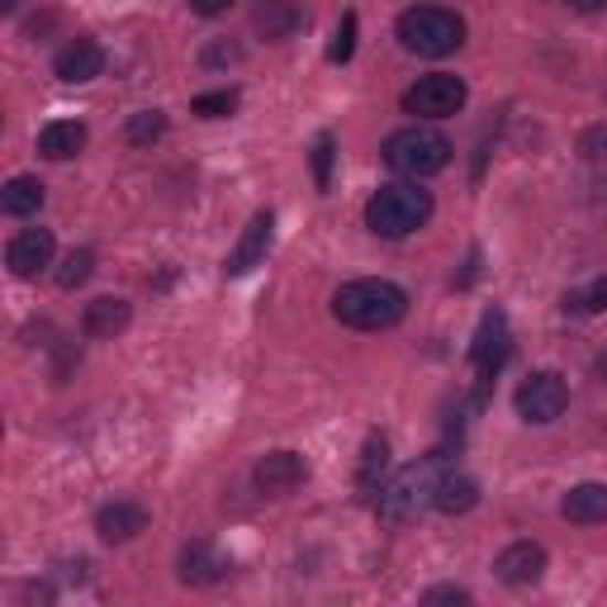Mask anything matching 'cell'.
Returning a JSON list of instances; mask_svg holds the SVG:
<instances>
[{
    "mask_svg": "<svg viewBox=\"0 0 607 607\" xmlns=\"http://www.w3.org/2000/svg\"><path fill=\"white\" fill-rule=\"evenodd\" d=\"M437 479H441V456H423V460H413V466H404L375 499L380 522L398 526V522H413L423 508H433Z\"/></svg>",
    "mask_w": 607,
    "mask_h": 607,
    "instance_id": "cell-2",
    "label": "cell"
},
{
    "mask_svg": "<svg viewBox=\"0 0 607 607\" xmlns=\"http://www.w3.org/2000/svg\"><path fill=\"white\" fill-rule=\"evenodd\" d=\"M53 72H57V82H72V86L95 82V76L105 72V47L95 43V39H72L53 57Z\"/></svg>",
    "mask_w": 607,
    "mask_h": 607,
    "instance_id": "cell-13",
    "label": "cell"
},
{
    "mask_svg": "<svg viewBox=\"0 0 607 607\" xmlns=\"http://www.w3.org/2000/svg\"><path fill=\"white\" fill-rule=\"evenodd\" d=\"M493 574H499L508 588H526V584H536L541 574H546V551H541L536 541H513L508 551H499Z\"/></svg>",
    "mask_w": 607,
    "mask_h": 607,
    "instance_id": "cell-12",
    "label": "cell"
},
{
    "mask_svg": "<svg viewBox=\"0 0 607 607\" xmlns=\"http://www.w3.org/2000/svg\"><path fill=\"white\" fill-rule=\"evenodd\" d=\"M134 323V309H129V299H119V295H100V299H90L86 303V313H82V328H86V338H119L124 328Z\"/></svg>",
    "mask_w": 607,
    "mask_h": 607,
    "instance_id": "cell-16",
    "label": "cell"
},
{
    "mask_svg": "<svg viewBox=\"0 0 607 607\" xmlns=\"http://www.w3.org/2000/svg\"><path fill=\"white\" fill-rule=\"evenodd\" d=\"M508 356H513V332H508V318L503 309H489L484 318H479V332H475V342H470V361H475V371L479 375H499Z\"/></svg>",
    "mask_w": 607,
    "mask_h": 607,
    "instance_id": "cell-8",
    "label": "cell"
},
{
    "mask_svg": "<svg viewBox=\"0 0 607 607\" xmlns=\"http://www.w3.org/2000/svg\"><path fill=\"white\" fill-rule=\"evenodd\" d=\"M433 219V195L418 185H380L365 204V228L375 237H408Z\"/></svg>",
    "mask_w": 607,
    "mask_h": 607,
    "instance_id": "cell-3",
    "label": "cell"
},
{
    "mask_svg": "<svg viewBox=\"0 0 607 607\" xmlns=\"http://www.w3.org/2000/svg\"><path fill=\"white\" fill-rule=\"evenodd\" d=\"M303 475H309V466H303L299 451H266L257 460V470H252V479H257V489L270 493V499H285V493H295L303 484Z\"/></svg>",
    "mask_w": 607,
    "mask_h": 607,
    "instance_id": "cell-11",
    "label": "cell"
},
{
    "mask_svg": "<svg viewBox=\"0 0 607 607\" xmlns=\"http://www.w3.org/2000/svg\"><path fill=\"white\" fill-rule=\"evenodd\" d=\"M423 603H470L466 588H427Z\"/></svg>",
    "mask_w": 607,
    "mask_h": 607,
    "instance_id": "cell-30",
    "label": "cell"
},
{
    "mask_svg": "<svg viewBox=\"0 0 607 607\" xmlns=\"http://www.w3.org/2000/svg\"><path fill=\"white\" fill-rule=\"evenodd\" d=\"M518 413L526 423H536V427H546V423H555L565 413V404H569V385L555 371H536V375H526L522 385H518Z\"/></svg>",
    "mask_w": 607,
    "mask_h": 607,
    "instance_id": "cell-7",
    "label": "cell"
},
{
    "mask_svg": "<svg viewBox=\"0 0 607 607\" xmlns=\"http://www.w3.org/2000/svg\"><path fill=\"white\" fill-rule=\"evenodd\" d=\"M233 109H237V90H210L190 100V115H200V119H228Z\"/></svg>",
    "mask_w": 607,
    "mask_h": 607,
    "instance_id": "cell-24",
    "label": "cell"
},
{
    "mask_svg": "<svg viewBox=\"0 0 607 607\" xmlns=\"http://www.w3.org/2000/svg\"><path fill=\"white\" fill-rule=\"evenodd\" d=\"M561 518L574 522V526H594V522H607V484L588 479V484H574L561 503Z\"/></svg>",
    "mask_w": 607,
    "mask_h": 607,
    "instance_id": "cell-17",
    "label": "cell"
},
{
    "mask_svg": "<svg viewBox=\"0 0 607 607\" xmlns=\"http://www.w3.org/2000/svg\"><path fill=\"white\" fill-rule=\"evenodd\" d=\"M0 210L10 219L39 214L43 210V181L39 175H14V181H6V190H0Z\"/></svg>",
    "mask_w": 607,
    "mask_h": 607,
    "instance_id": "cell-20",
    "label": "cell"
},
{
    "mask_svg": "<svg viewBox=\"0 0 607 607\" xmlns=\"http://www.w3.org/2000/svg\"><path fill=\"white\" fill-rule=\"evenodd\" d=\"M270 237H276V214L270 210L252 214L243 237H237V247L228 252V262H223V276L237 280V276H247V270H257L266 262V252H270Z\"/></svg>",
    "mask_w": 607,
    "mask_h": 607,
    "instance_id": "cell-9",
    "label": "cell"
},
{
    "mask_svg": "<svg viewBox=\"0 0 607 607\" xmlns=\"http://www.w3.org/2000/svg\"><path fill=\"white\" fill-rule=\"evenodd\" d=\"M313 181H318V190L332 185V134H318V142H313Z\"/></svg>",
    "mask_w": 607,
    "mask_h": 607,
    "instance_id": "cell-28",
    "label": "cell"
},
{
    "mask_svg": "<svg viewBox=\"0 0 607 607\" xmlns=\"http://www.w3.org/2000/svg\"><path fill=\"white\" fill-rule=\"evenodd\" d=\"M466 100H470V90L451 72H433V76H423L418 86L404 90V109L418 119H451L466 109Z\"/></svg>",
    "mask_w": 607,
    "mask_h": 607,
    "instance_id": "cell-6",
    "label": "cell"
},
{
    "mask_svg": "<svg viewBox=\"0 0 607 607\" xmlns=\"http://www.w3.org/2000/svg\"><path fill=\"white\" fill-rule=\"evenodd\" d=\"M86 148V124H76V119H53V124H43V134H39V152L47 157V162H72L76 152Z\"/></svg>",
    "mask_w": 607,
    "mask_h": 607,
    "instance_id": "cell-19",
    "label": "cell"
},
{
    "mask_svg": "<svg viewBox=\"0 0 607 607\" xmlns=\"http://www.w3.org/2000/svg\"><path fill=\"white\" fill-rule=\"evenodd\" d=\"M479 503V484L470 475H456V470H441L437 479V493H433V508L446 518H466L470 508Z\"/></svg>",
    "mask_w": 607,
    "mask_h": 607,
    "instance_id": "cell-18",
    "label": "cell"
},
{
    "mask_svg": "<svg viewBox=\"0 0 607 607\" xmlns=\"http://www.w3.org/2000/svg\"><path fill=\"white\" fill-rule=\"evenodd\" d=\"M404 313H408V295L398 290L394 280H347L342 290L332 295V318L356 332L394 328Z\"/></svg>",
    "mask_w": 607,
    "mask_h": 607,
    "instance_id": "cell-1",
    "label": "cell"
},
{
    "mask_svg": "<svg viewBox=\"0 0 607 607\" xmlns=\"http://www.w3.org/2000/svg\"><path fill=\"white\" fill-rule=\"evenodd\" d=\"M565 6L579 14H598V10H607V0H565Z\"/></svg>",
    "mask_w": 607,
    "mask_h": 607,
    "instance_id": "cell-33",
    "label": "cell"
},
{
    "mask_svg": "<svg viewBox=\"0 0 607 607\" xmlns=\"http://www.w3.org/2000/svg\"><path fill=\"white\" fill-rule=\"evenodd\" d=\"M385 466H390V441L371 433L365 437V451H361V475H356V489L365 493V499H380V479H385Z\"/></svg>",
    "mask_w": 607,
    "mask_h": 607,
    "instance_id": "cell-22",
    "label": "cell"
},
{
    "mask_svg": "<svg viewBox=\"0 0 607 607\" xmlns=\"http://www.w3.org/2000/svg\"><path fill=\"white\" fill-rule=\"evenodd\" d=\"M380 152H385V167L398 175H437L446 162H451V142H446L437 129H423V124L390 134Z\"/></svg>",
    "mask_w": 607,
    "mask_h": 607,
    "instance_id": "cell-5",
    "label": "cell"
},
{
    "mask_svg": "<svg viewBox=\"0 0 607 607\" xmlns=\"http://www.w3.org/2000/svg\"><path fill=\"white\" fill-rule=\"evenodd\" d=\"M90 270H95V252H72L67 262H62V270H57V285L62 290H76V285H86L90 280Z\"/></svg>",
    "mask_w": 607,
    "mask_h": 607,
    "instance_id": "cell-25",
    "label": "cell"
},
{
    "mask_svg": "<svg viewBox=\"0 0 607 607\" xmlns=\"http://www.w3.org/2000/svg\"><path fill=\"white\" fill-rule=\"evenodd\" d=\"M598 375L607 380V351H603V356H598Z\"/></svg>",
    "mask_w": 607,
    "mask_h": 607,
    "instance_id": "cell-34",
    "label": "cell"
},
{
    "mask_svg": "<svg viewBox=\"0 0 607 607\" xmlns=\"http://www.w3.org/2000/svg\"><path fill=\"white\" fill-rule=\"evenodd\" d=\"M398 43L418 57H446L466 43V20L446 6H413L398 14Z\"/></svg>",
    "mask_w": 607,
    "mask_h": 607,
    "instance_id": "cell-4",
    "label": "cell"
},
{
    "mask_svg": "<svg viewBox=\"0 0 607 607\" xmlns=\"http://www.w3.org/2000/svg\"><path fill=\"white\" fill-rule=\"evenodd\" d=\"M167 134V115L162 109H138V115L124 124V138L134 142V148H148V142H157Z\"/></svg>",
    "mask_w": 607,
    "mask_h": 607,
    "instance_id": "cell-23",
    "label": "cell"
},
{
    "mask_svg": "<svg viewBox=\"0 0 607 607\" xmlns=\"http://www.w3.org/2000/svg\"><path fill=\"white\" fill-rule=\"evenodd\" d=\"M351 53H356V14H342V24H338V34H332V47H328V57L332 62H351Z\"/></svg>",
    "mask_w": 607,
    "mask_h": 607,
    "instance_id": "cell-26",
    "label": "cell"
},
{
    "mask_svg": "<svg viewBox=\"0 0 607 607\" xmlns=\"http://www.w3.org/2000/svg\"><path fill=\"white\" fill-rule=\"evenodd\" d=\"M303 6L299 0H262L257 10H252V29L266 39V43H285V39H295L299 29H303Z\"/></svg>",
    "mask_w": 607,
    "mask_h": 607,
    "instance_id": "cell-14",
    "label": "cell"
},
{
    "mask_svg": "<svg viewBox=\"0 0 607 607\" xmlns=\"http://www.w3.org/2000/svg\"><path fill=\"white\" fill-rule=\"evenodd\" d=\"M53 252H57L53 233H47V228H24V233H14V237H10V247H6V266H10L20 280H34L43 266H53Z\"/></svg>",
    "mask_w": 607,
    "mask_h": 607,
    "instance_id": "cell-10",
    "label": "cell"
},
{
    "mask_svg": "<svg viewBox=\"0 0 607 607\" xmlns=\"http://www.w3.org/2000/svg\"><path fill=\"white\" fill-rule=\"evenodd\" d=\"M579 152H584V157H607V129H588V134L579 138Z\"/></svg>",
    "mask_w": 607,
    "mask_h": 607,
    "instance_id": "cell-29",
    "label": "cell"
},
{
    "mask_svg": "<svg viewBox=\"0 0 607 607\" xmlns=\"http://www.w3.org/2000/svg\"><path fill=\"white\" fill-rule=\"evenodd\" d=\"M0 6H6V14H10V10H20V0H0Z\"/></svg>",
    "mask_w": 607,
    "mask_h": 607,
    "instance_id": "cell-35",
    "label": "cell"
},
{
    "mask_svg": "<svg viewBox=\"0 0 607 607\" xmlns=\"http://www.w3.org/2000/svg\"><path fill=\"white\" fill-rule=\"evenodd\" d=\"M204 62H210V67H214V62H237V47H210V53H204Z\"/></svg>",
    "mask_w": 607,
    "mask_h": 607,
    "instance_id": "cell-32",
    "label": "cell"
},
{
    "mask_svg": "<svg viewBox=\"0 0 607 607\" xmlns=\"http://www.w3.org/2000/svg\"><path fill=\"white\" fill-rule=\"evenodd\" d=\"M228 6H233V0H190V10L204 14V20H214V14H223Z\"/></svg>",
    "mask_w": 607,
    "mask_h": 607,
    "instance_id": "cell-31",
    "label": "cell"
},
{
    "mask_svg": "<svg viewBox=\"0 0 607 607\" xmlns=\"http://www.w3.org/2000/svg\"><path fill=\"white\" fill-rule=\"evenodd\" d=\"M95 532H100V541H109V546H119V541H134L138 532H148V508L134 503V499L105 503L100 513H95Z\"/></svg>",
    "mask_w": 607,
    "mask_h": 607,
    "instance_id": "cell-15",
    "label": "cell"
},
{
    "mask_svg": "<svg viewBox=\"0 0 607 607\" xmlns=\"http://www.w3.org/2000/svg\"><path fill=\"white\" fill-rule=\"evenodd\" d=\"M223 565L219 555L204 546V541H195V546H185L181 551V584H190V588H204V584H219L223 579Z\"/></svg>",
    "mask_w": 607,
    "mask_h": 607,
    "instance_id": "cell-21",
    "label": "cell"
},
{
    "mask_svg": "<svg viewBox=\"0 0 607 607\" xmlns=\"http://www.w3.org/2000/svg\"><path fill=\"white\" fill-rule=\"evenodd\" d=\"M565 309H574V313H603L607 309V280H594L584 295H565Z\"/></svg>",
    "mask_w": 607,
    "mask_h": 607,
    "instance_id": "cell-27",
    "label": "cell"
}]
</instances>
